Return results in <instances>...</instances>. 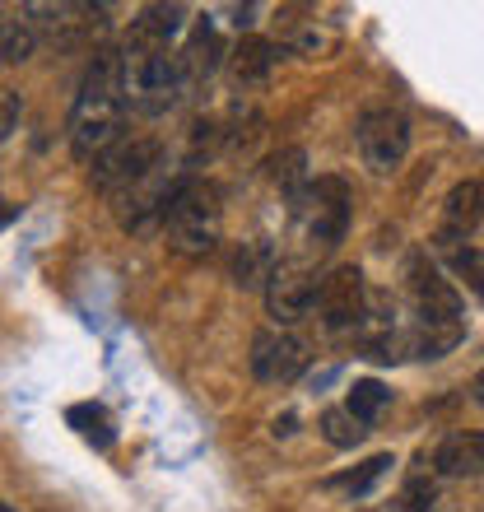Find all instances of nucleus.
Wrapping results in <instances>:
<instances>
[{"instance_id": "obj_1", "label": "nucleus", "mask_w": 484, "mask_h": 512, "mask_svg": "<svg viewBox=\"0 0 484 512\" xmlns=\"http://www.w3.org/2000/svg\"><path fill=\"white\" fill-rule=\"evenodd\" d=\"M405 289H410V317L401 331V359H443L466 340V303L457 284L415 252L405 261Z\"/></svg>"}, {"instance_id": "obj_2", "label": "nucleus", "mask_w": 484, "mask_h": 512, "mask_svg": "<svg viewBox=\"0 0 484 512\" xmlns=\"http://www.w3.org/2000/svg\"><path fill=\"white\" fill-rule=\"evenodd\" d=\"M121 126H126L121 61L112 47H103V52H94L89 70H84L75 108H70V149H75V159L94 163L98 154H108L121 140Z\"/></svg>"}, {"instance_id": "obj_3", "label": "nucleus", "mask_w": 484, "mask_h": 512, "mask_svg": "<svg viewBox=\"0 0 484 512\" xmlns=\"http://www.w3.org/2000/svg\"><path fill=\"white\" fill-rule=\"evenodd\" d=\"M121 89H126V108H135L140 117H163L173 112L187 89H182V75H177V52L163 47V42H149L140 33L121 42Z\"/></svg>"}, {"instance_id": "obj_4", "label": "nucleus", "mask_w": 484, "mask_h": 512, "mask_svg": "<svg viewBox=\"0 0 484 512\" xmlns=\"http://www.w3.org/2000/svg\"><path fill=\"white\" fill-rule=\"evenodd\" d=\"M289 219H294V233L303 243L298 261H317V256L336 252V243H345V229H350V187L340 177H308V187L289 201Z\"/></svg>"}, {"instance_id": "obj_5", "label": "nucleus", "mask_w": 484, "mask_h": 512, "mask_svg": "<svg viewBox=\"0 0 484 512\" xmlns=\"http://www.w3.org/2000/svg\"><path fill=\"white\" fill-rule=\"evenodd\" d=\"M163 238L187 256H205L219 243V224H224V210H219V191L201 177H182L177 191L163 205Z\"/></svg>"}, {"instance_id": "obj_6", "label": "nucleus", "mask_w": 484, "mask_h": 512, "mask_svg": "<svg viewBox=\"0 0 484 512\" xmlns=\"http://www.w3.org/2000/svg\"><path fill=\"white\" fill-rule=\"evenodd\" d=\"M163 168H168V154H163L159 140H149V135L126 140V135H121L108 154L94 159V187L108 191L112 201H121V196H131V191L145 187L149 177H159Z\"/></svg>"}, {"instance_id": "obj_7", "label": "nucleus", "mask_w": 484, "mask_h": 512, "mask_svg": "<svg viewBox=\"0 0 484 512\" xmlns=\"http://www.w3.org/2000/svg\"><path fill=\"white\" fill-rule=\"evenodd\" d=\"M363 303H368V284H363L359 266H336L317 280V294H312V312L322 322L326 336H354V326L363 317Z\"/></svg>"}, {"instance_id": "obj_8", "label": "nucleus", "mask_w": 484, "mask_h": 512, "mask_svg": "<svg viewBox=\"0 0 484 512\" xmlns=\"http://www.w3.org/2000/svg\"><path fill=\"white\" fill-rule=\"evenodd\" d=\"M359 154L373 173H396L410 154V117L401 108H368L359 117Z\"/></svg>"}, {"instance_id": "obj_9", "label": "nucleus", "mask_w": 484, "mask_h": 512, "mask_svg": "<svg viewBox=\"0 0 484 512\" xmlns=\"http://www.w3.org/2000/svg\"><path fill=\"white\" fill-rule=\"evenodd\" d=\"M303 368H308V345H303V336L284 331V326L256 331V340H252L256 382H266V387H289V382L303 378Z\"/></svg>"}, {"instance_id": "obj_10", "label": "nucleus", "mask_w": 484, "mask_h": 512, "mask_svg": "<svg viewBox=\"0 0 484 512\" xmlns=\"http://www.w3.org/2000/svg\"><path fill=\"white\" fill-rule=\"evenodd\" d=\"M312 294H317V270H312L308 261L289 256V261L275 266V275H270V284H266V308H270V317L289 331V326L303 322L312 312Z\"/></svg>"}, {"instance_id": "obj_11", "label": "nucleus", "mask_w": 484, "mask_h": 512, "mask_svg": "<svg viewBox=\"0 0 484 512\" xmlns=\"http://www.w3.org/2000/svg\"><path fill=\"white\" fill-rule=\"evenodd\" d=\"M484 219V187L480 182H457L443 201V229H438V247L443 243H466Z\"/></svg>"}, {"instance_id": "obj_12", "label": "nucleus", "mask_w": 484, "mask_h": 512, "mask_svg": "<svg viewBox=\"0 0 484 512\" xmlns=\"http://www.w3.org/2000/svg\"><path fill=\"white\" fill-rule=\"evenodd\" d=\"M219 56H224V42H219L215 24H205L201 19V24L191 28V38L182 42V52H177V75H182V89H187V94L215 75Z\"/></svg>"}, {"instance_id": "obj_13", "label": "nucleus", "mask_w": 484, "mask_h": 512, "mask_svg": "<svg viewBox=\"0 0 484 512\" xmlns=\"http://www.w3.org/2000/svg\"><path fill=\"white\" fill-rule=\"evenodd\" d=\"M433 471L443 480H484V433H447L433 452Z\"/></svg>"}, {"instance_id": "obj_14", "label": "nucleus", "mask_w": 484, "mask_h": 512, "mask_svg": "<svg viewBox=\"0 0 484 512\" xmlns=\"http://www.w3.org/2000/svg\"><path fill=\"white\" fill-rule=\"evenodd\" d=\"M275 56H280V47H275V42L247 33V38H242L238 47L229 52V66H233L238 89H256V84H266L270 70H275Z\"/></svg>"}, {"instance_id": "obj_15", "label": "nucleus", "mask_w": 484, "mask_h": 512, "mask_svg": "<svg viewBox=\"0 0 484 512\" xmlns=\"http://www.w3.org/2000/svg\"><path fill=\"white\" fill-rule=\"evenodd\" d=\"M391 466H396V457H391V452H377V457H368L363 466H354V471L331 475L322 489H331V494H345V499H368V494H373V489L391 475Z\"/></svg>"}, {"instance_id": "obj_16", "label": "nucleus", "mask_w": 484, "mask_h": 512, "mask_svg": "<svg viewBox=\"0 0 484 512\" xmlns=\"http://www.w3.org/2000/svg\"><path fill=\"white\" fill-rule=\"evenodd\" d=\"M275 266H280V252L270 243H242L238 252H233V284H242V289H266L270 275H275Z\"/></svg>"}, {"instance_id": "obj_17", "label": "nucleus", "mask_w": 484, "mask_h": 512, "mask_svg": "<svg viewBox=\"0 0 484 512\" xmlns=\"http://www.w3.org/2000/svg\"><path fill=\"white\" fill-rule=\"evenodd\" d=\"M66 424L75 433H80L89 447H98V452H108L112 443H117V424H112L108 415V405H98V401H80V405H70L66 410Z\"/></svg>"}, {"instance_id": "obj_18", "label": "nucleus", "mask_w": 484, "mask_h": 512, "mask_svg": "<svg viewBox=\"0 0 484 512\" xmlns=\"http://www.w3.org/2000/svg\"><path fill=\"white\" fill-rule=\"evenodd\" d=\"M38 42H42V33H38V24L28 19V14H10L5 24H0V61H28V56L38 52Z\"/></svg>"}, {"instance_id": "obj_19", "label": "nucleus", "mask_w": 484, "mask_h": 512, "mask_svg": "<svg viewBox=\"0 0 484 512\" xmlns=\"http://www.w3.org/2000/svg\"><path fill=\"white\" fill-rule=\"evenodd\" d=\"M387 405H391V387H387V382H377V378H359L350 387V396H345V410H350L359 424H368V429L382 419V410H387Z\"/></svg>"}, {"instance_id": "obj_20", "label": "nucleus", "mask_w": 484, "mask_h": 512, "mask_svg": "<svg viewBox=\"0 0 484 512\" xmlns=\"http://www.w3.org/2000/svg\"><path fill=\"white\" fill-rule=\"evenodd\" d=\"M438 256L457 270L461 280H466V289H471V294L484 303V252H480V247H471V243H443V247H438Z\"/></svg>"}, {"instance_id": "obj_21", "label": "nucleus", "mask_w": 484, "mask_h": 512, "mask_svg": "<svg viewBox=\"0 0 484 512\" xmlns=\"http://www.w3.org/2000/svg\"><path fill=\"white\" fill-rule=\"evenodd\" d=\"M322 438L331 447H340V452H350V447H359L368 438V424H359L345 405H331V410H322Z\"/></svg>"}, {"instance_id": "obj_22", "label": "nucleus", "mask_w": 484, "mask_h": 512, "mask_svg": "<svg viewBox=\"0 0 484 512\" xmlns=\"http://www.w3.org/2000/svg\"><path fill=\"white\" fill-rule=\"evenodd\" d=\"M429 508H433V480H424V475H410L401 499L391 503V512H429Z\"/></svg>"}, {"instance_id": "obj_23", "label": "nucleus", "mask_w": 484, "mask_h": 512, "mask_svg": "<svg viewBox=\"0 0 484 512\" xmlns=\"http://www.w3.org/2000/svg\"><path fill=\"white\" fill-rule=\"evenodd\" d=\"M19 117H24V98L14 94V89H0V145L19 131Z\"/></svg>"}, {"instance_id": "obj_24", "label": "nucleus", "mask_w": 484, "mask_h": 512, "mask_svg": "<svg viewBox=\"0 0 484 512\" xmlns=\"http://www.w3.org/2000/svg\"><path fill=\"white\" fill-rule=\"evenodd\" d=\"M294 424H298V419H294V415H284V419H275V438H289V433H294Z\"/></svg>"}, {"instance_id": "obj_25", "label": "nucleus", "mask_w": 484, "mask_h": 512, "mask_svg": "<svg viewBox=\"0 0 484 512\" xmlns=\"http://www.w3.org/2000/svg\"><path fill=\"white\" fill-rule=\"evenodd\" d=\"M14 215H19V210H14V205H5V196H0V229H5V224H14Z\"/></svg>"}, {"instance_id": "obj_26", "label": "nucleus", "mask_w": 484, "mask_h": 512, "mask_svg": "<svg viewBox=\"0 0 484 512\" xmlns=\"http://www.w3.org/2000/svg\"><path fill=\"white\" fill-rule=\"evenodd\" d=\"M475 401L484 405V373H480V378H475Z\"/></svg>"}, {"instance_id": "obj_27", "label": "nucleus", "mask_w": 484, "mask_h": 512, "mask_svg": "<svg viewBox=\"0 0 484 512\" xmlns=\"http://www.w3.org/2000/svg\"><path fill=\"white\" fill-rule=\"evenodd\" d=\"M0 512H14V508H5V503H0Z\"/></svg>"}, {"instance_id": "obj_28", "label": "nucleus", "mask_w": 484, "mask_h": 512, "mask_svg": "<svg viewBox=\"0 0 484 512\" xmlns=\"http://www.w3.org/2000/svg\"><path fill=\"white\" fill-rule=\"evenodd\" d=\"M480 187H484V182H480Z\"/></svg>"}]
</instances>
